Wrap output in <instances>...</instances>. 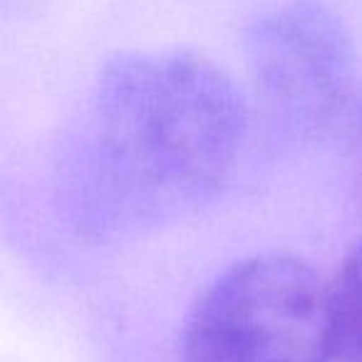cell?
<instances>
[{
	"label": "cell",
	"mask_w": 362,
	"mask_h": 362,
	"mask_svg": "<svg viewBox=\"0 0 362 362\" xmlns=\"http://www.w3.org/2000/svg\"><path fill=\"white\" fill-rule=\"evenodd\" d=\"M332 360L362 362V238L342 258L330 286Z\"/></svg>",
	"instance_id": "277c9868"
},
{
	"label": "cell",
	"mask_w": 362,
	"mask_h": 362,
	"mask_svg": "<svg viewBox=\"0 0 362 362\" xmlns=\"http://www.w3.org/2000/svg\"><path fill=\"white\" fill-rule=\"evenodd\" d=\"M350 151H352V166H355L357 187L362 192V92L350 110Z\"/></svg>",
	"instance_id": "5b68a950"
},
{
	"label": "cell",
	"mask_w": 362,
	"mask_h": 362,
	"mask_svg": "<svg viewBox=\"0 0 362 362\" xmlns=\"http://www.w3.org/2000/svg\"><path fill=\"white\" fill-rule=\"evenodd\" d=\"M184 362H330V288L305 261L263 253L228 268L181 335Z\"/></svg>",
	"instance_id": "7a4b0ae2"
},
{
	"label": "cell",
	"mask_w": 362,
	"mask_h": 362,
	"mask_svg": "<svg viewBox=\"0 0 362 362\" xmlns=\"http://www.w3.org/2000/svg\"><path fill=\"white\" fill-rule=\"evenodd\" d=\"M85 127L95 214L134 226L202 206L226 184L248 134V105L204 57L132 52L100 72Z\"/></svg>",
	"instance_id": "6da1fadb"
},
{
	"label": "cell",
	"mask_w": 362,
	"mask_h": 362,
	"mask_svg": "<svg viewBox=\"0 0 362 362\" xmlns=\"http://www.w3.org/2000/svg\"><path fill=\"white\" fill-rule=\"evenodd\" d=\"M258 105L298 139L327 132L352 97V42L325 6L293 0L261 16L246 35Z\"/></svg>",
	"instance_id": "3957f363"
}]
</instances>
